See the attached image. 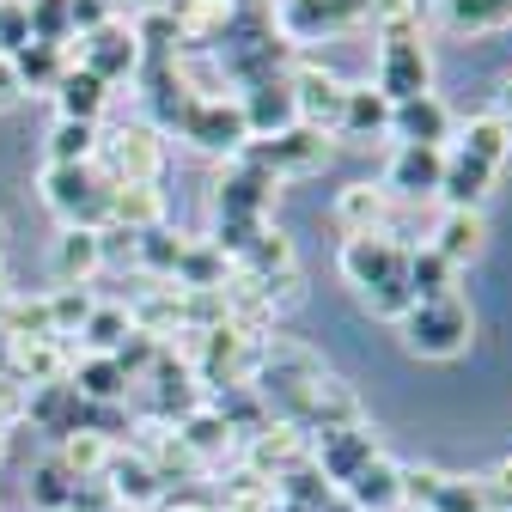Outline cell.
I'll return each instance as SVG.
<instances>
[{"mask_svg": "<svg viewBox=\"0 0 512 512\" xmlns=\"http://www.w3.org/2000/svg\"><path fill=\"white\" fill-rule=\"evenodd\" d=\"M13 299H19V293H13V275H7V263H0V324H7V311H13Z\"/></svg>", "mask_w": 512, "mask_h": 512, "instance_id": "obj_53", "label": "cell"}, {"mask_svg": "<svg viewBox=\"0 0 512 512\" xmlns=\"http://www.w3.org/2000/svg\"><path fill=\"white\" fill-rule=\"evenodd\" d=\"M43 208L61 226L104 232V220H110V177L98 165H43Z\"/></svg>", "mask_w": 512, "mask_h": 512, "instance_id": "obj_4", "label": "cell"}, {"mask_svg": "<svg viewBox=\"0 0 512 512\" xmlns=\"http://www.w3.org/2000/svg\"><path fill=\"white\" fill-rule=\"evenodd\" d=\"M342 500H348L354 512H403V464L378 452V458L342 488Z\"/></svg>", "mask_w": 512, "mask_h": 512, "instance_id": "obj_19", "label": "cell"}, {"mask_svg": "<svg viewBox=\"0 0 512 512\" xmlns=\"http://www.w3.org/2000/svg\"><path fill=\"white\" fill-rule=\"evenodd\" d=\"M74 488H80V482L61 470V458H43V464L31 470V506H37V512H68V506H74Z\"/></svg>", "mask_w": 512, "mask_h": 512, "instance_id": "obj_41", "label": "cell"}, {"mask_svg": "<svg viewBox=\"0 0 512 512\" xmlns=\"http://www.w3.org/2000/svg\"><path fill=\"white\" fill-rule=\"evenodd\" d=\"M55 458H61V470H68L74 482H98V476H104V464L116 458V439H104V433L80 427V433H68V439H55Z\"/></svg>", "mask_w": 512, "mask_h": 512, "instance_id": "obj_29", "label": "cell"}, {"mask_svg": "<svg viewBox=\"0 0 512 512\" xmlns=\"http://www.w3.org/2000/svg\"><path fill=\"white\" fill-rule=\"evenodd\" d=\"M378 458V433L360 421V427H336V433H317L311 439V470L324 476L330 488H348L366 464Z\"/></svg>", "mask_w": 512, "mask_h": 512, "instance_id": "obj_12", "label": "cell"}, {"mask_svg": "<svg viewBox=\"0 0 512 512\" xmlns=\"http://www.w3.org/2000/svg\"><path fill=\"white\" fill-rule=\"evenodd\" d=\"M336 226L348 238L391 232V196H384V183H342L336 189Z\"/></svg>", "mask_w": 512, "mask_h": 512, "instance_id": "obj_20", "label": "cell"}, {"mask_svg": "<svg viewBox=\"0 0 512 512\" xmlns=\"http://www.w3.org/2000/svg\"><path fill=\"white\" fill-rule=\"evenodd\" d=\"M25 13H31V43H49L68 55L74 43V0H25Z\"/></svg>", "mask_w": 512, "mask_h": 512, "instance_id": "obj_37", "label": "cell"}, {"mask_svg": "<svg viewBox=\"0 0 512 512\" xmlns=\"http://www.w3.org/2000/svg\"><path fill=\"white\" fill-rule=\"evenodd\" d=\"M80 336H86V354H116L128 336H135V317H128V305H92Z\"/></svg>", "mask_w": 512, "mask_h": 512, "instance_id": "obj_36", "label": "cell"}, {"mask_svg": "<svg viewBox=\"0 0 512 512\" xmlns=\"http://www.w3.org/2000/svg\"><path fill=\"white\" fill-rule=\"evenodd\" d=\"M0 263H7V220H0Z\"/></svg>", "mask_w": 512, "mask_h": 512, "instance_id": "obj_55", "label": "cell"}, {"mask_svg": "<svg viewBox=\"0 0 512 512\" xmlns=\"http://www.w3.org/2000/svg\"><path fill=\"white\" fill-rule=\"evenodd\" d=\"M391 135H397V147H445L452 141V110H445L433 92L403 98V104H391Z\"/></svg>", "mask_w": 512, "mask_h": 512, "instance_id": "obj_16", "label": "cell"}, {"mask_svg": "<svg viewBox=\"0 0 512 512\" xmlns=\"http://www.w3.org/2000/svg\"><path fill=\"white\" fill-rule=\"evenodd\" d=\"M275 31L287 37V49L317 43V37H342L354 25H366V0H275Z\"/></svg>", "mask_w": 512, "mask_h": 512, "instance_id": "obj_7", "label": "cell"}, {"mask_svg": "<svg viewBox=\"0 0 512 512\" xmlns=\"http://www.w3.org/2000/svg\"><path fill=\"white\" fill-rule=\"evenodd\" d=\"M98 482H104V488H110V500H116V506H128V512H141V506H153V500L165 494V476H159L141 452H128V458L116 452V458L104 464V476H98Z\"/></svg>", "mask_w": 512, "mask_h": 512, "instance_id": "obj_18", "label": "cell"}, {"mask_svg": "<svg viewBox=\"0 0 512 512\" xmlns=\"http://www.w3.org/2000/svg\"><path fill=\"white\" fill-rule=\"evenodd\" d=\"M488 488H494V512H512V458H500V464H494Z\"/></svg>", "mask_w": 512, "mask_h": 512, "instance_id": "obj_50", "label": "cell"}, {"mask_svg": "<svg viewBox=\"0 0 512 512\" xmlns=\"http://www.w3.org/2000/svg\"><path fill=\"white\" fill-rule=\"evenodd\" d=\"M0 445H7V433H0Z\"/></svg>", "mask_w": 512, "mask_h": 512, "instance_id": "obj_56", "label": "cell"}, {"mask_svg": "<svg viewBox=\"0 0 512 512\" xmlns=\"http://www.w3.org/2000/svg\"><path fill=\"white\" fill-rule=\"evenodd\" d=\"M275 196H281V183L269 171L226 159V171L214 177V220H269Z\"/></svg>", "mask_w": 512, "mask_h": 512, "instance_id": "obj_11", "label": "cell"}, {"mask_svg": "<svg viewBox=\"0 0 512 512\" xmlns=\"http://www.w3.org/2000/svg\"><path fill=\"white\" fill-rule=\"evenodd\" d=\"M177 439L189 445V458H196V464H214V458L226 452V445H232V427H226V421L202 403L196 415H183V421H177Z\"/></svg>", "mask_w": 512, "mask_h": 512, "instance_id": "obj_32", "label": "cell"}, {"mask_svg": "<svg viewBox=\"0 0 512 512\" xmlns=\"http://www.w3.org/2000/svg\"><path fill=\"white\" fill-rule=\"evenodd\" d=\"M31 43V13H25V0H7L0 7V55H19Z\"/></svg>", "mask_w": 512, "mask_h": 512, "instance_id": "obj_47", "label": "cell"}, {"mask_svg": "<svg viewBox=\"0 0 512 512\" xmlns=\"http://www.w3.org/2000/svg\"><path fill=\"white\" fill-rule=\"evenodd\" d=\"M287 92H293V116L317 135H336L342 122V104H348V80L324 61H293L287 68Z\"/></svg>", "mask_w": 512, "mask_h": 512, "instance_id": "obj_8", "label": "cell"}, {"mask_svg": "<svg viewBox=\"0 0 512 512\" xmlns=\"http://www.w3.org/2000/svg\"><path fill=\"white\" fill-rule=\"evenodd\" d=\"M177 135L196 147V153L238 159V153L250 147V122H244L238 98L226 92V98H196V104H189V110H183V122H177Z\"/></svg>", "mask_w": 512, "mask_h": 512, "instance_id": "obj_6", "label": "cell"}, {"mask_svg": "<svg viewBox=\"0 0 512 512\" xmlns=\"http://www.w3.org/2000/svg\"><path fill=\"white\" fill-rule=\"evenodd\" d=\"M458 153H470V159H482V165H506L512 159V128L500 122V116H470L464 122V135H458Z\"/></svg>", "mask_w": 512, "mask_h": 512, "instance_id": "obj_31", "label": "cell"}, {"mask_svg": "<svg viewBox=\"0 0 512 512\" xmlns=\"http://www.w3.org/2000/svg\"><path fill=\"white\" fill-rule=\"evenodd\" d=\"M482 244H488V220H482V208H445V220H439V232H433V250L445 256V263H452V269L476 263Z\"/></svg>", "mask_w": 512, "mask_h": 512, "instance_id": "obj_27", "label": "cell"}, {"mask_svg": "<svg viewBox=\"0 0 512 512\" xmlns=\"http://www.w3.org/2000/svg\"><path fill=\"white\" fill-rule=\"evenodd\" d=\"M342 281L360 293V305L384 324H403V311L415 305L409 293V244L391 232H366V238H342Z\"/></svg>", "mask_w": 512, "mask_h": 512, "instance_id": "obj_1", "label": "cell"}, {"mask_svg": "<svg viewBox=\"0 0 512 512\" xmlns=\"http://www.w3.org/2000/svg\"><path fill=\"white\" fill-rule=\"evenodd\" d=\"M452 275H458V269L445 263L433 244H409V293H415V299H445V293H458Z\"/></svg>", "mask_w": 512, "mask_h": 512, "instance_id": "obj_34", "label": "cell"}, {"mask_svg": "<svg viewBox=\"0 0 512 512\" xmlns=\"http://www.w3.org/2000/svg\"><path fill=\"white\" fill-rule=\"evenodd\" d=\"M110 19H116V0H74V37H92Z\"/></svg>", "mask_w": 512, "mask_h": 512, "instance_id": "obj_49", "label": "cell"}, {"mask_svg": "<svg viewBox=\"0 0 512 512\" xmlns=\"http://www.w3.org/2000/svg\"><path fill=\"white\" fill-rule=\"evenodd\" d=\"M214 61H220V74L250 92V86H263V80H287V37L275 31V13H269V0H238V13L226 25V37L214 43Z\"/></svg>", "mask_w": 512, "mask_h": 512, "instance_id": "obj_2", "label": "cell"}, {"mask_svg": "<svg viewBox=\"0 0 512 512\" xmlns=\"http://www.w3.org/2000/svg\"><path fill=\"white\" fill-rule=\"evenodd\" d=\"M378 92L391 98V104L433 92V49H427V31L378 37Z\"/></svg>", "mask_w": 512, "mask_h": 512, "instance_id": "obj_9", "label": "cell"}, {"mask_svg": "<svg viewBox=\"0 0 512 512\" xmlns=\"http://www.w3.org/2000/svg\"><path fill=\"white\" fill-rule=\"evenodd\" d=\"M98 122H55L49 135V165H98Z\"/></svg>", "mask_w": 512, "mask_h": 512, "instance_id": "obj_38", "label": "cell"}, {"mask_svg": "<svg viewBox=\"0 0 512 512\" xmlns=\"http://www.w3.org/2000/svg\"><path fill=\"white\" fill-rule=\"evenodd\" d=\"M0 7H7V0H0Z\"/></svg>", "mask_w": 512, "mask_h": 512, "instance_id": "obj_57", "label": "cell"}, {"mask_svg": "<svg viewBox=\"0 0 512 512\" xmlns=\"http://www.w3.org/2000/svg\"><path fill=\"white\" fill-rule=\"evenodd\" d=\"M25 397H31L25 384H19L13 372H0V433H7L13 421H25Z\"/></svg>", "mask_w": 512, "mask_h": 512, "instance_id": "obj_48", "label": "cell"}, {"mask_svg": "<svg viewBox=\"0 0 512 512\" xmlns=\"http://www.w3.org/2000/svg\"><path fill=\"white\" fill-rule=\"evenodd\" d=\"M43 299H49V324H55V336H74L86 317H92V305H98L86 287H55V293H43Z\"/></svg>", "mask_w": 512, "mask_h": 512, "instance_id": "obj_45", "label": "cell"}, {"mask_svg": "<svg viewBox=\"0 0 512 512\" xmlns=\"http://www.w3.org/2000/svg\"><path fill=\"white\" fill-rule=\"evenodd\" d=\"M80 43V68H92L104 86H116V80H135L141 74V43H135V25H98L92 37H74Z\"/></svg>", "mask_w": 512, "mask_h": 512, "instance_id": "obj_14", "label": "cell"}, {"mask_svg": "<svg viewBox=\"0 0 512 512\" xmlns=\"http://www.w3.org/2000/svg\"><path fill=\"white\" fill-rule=\"evenodd\" d=\"M135 43H141V55H183V37H177V19L165 13V0L141 13V25H135Z\"/></svg>", "mask_w": 512, "mask_h": 512, "instance_id": "obj_44", "label": "cell"}, {"mask_svg": "<svg viewBox=\"0 0 512 512\" xmlns=\"http://www.w3.org/2000/svg\"><path fill=\"white\" fill-rule=\"evenodd\" d=\"M13 68H19V86H25V92H55L61 68H68V55L49 49V43H25V49L13 55Z\"/></svg>", "mask_w": 512, "mask_h": 512, "instance_id": "obj_40", "label": "cell"}, {"mask_svg": "<svg viewBox=\"0 0 512 512\" xmlns=\"http://www.w3.org/2000/svg\"><path fill=\"white\" fill-rule=\"evenodd\" d=\"M116 232L128 238H141L153 226H165V196H159V183H110V220Z\"/></svg>", "mask_w": 512, "mask_h": 512, "instance_id": "obj_21", "label": "cell"}, {"mask_svg": "<svg viewBox=\"0 0 512 512\" xmlns=\"http://www.w3.org/2000/svg\"><path fill=\"white\" fill-rule=\"evenodd\" d=\"M299 464H311V439L293 421H269L263 433L244 439V476H256V482H281Z\"/></svg>", "mask_w": 512, "mask_h": 512, "instance_id": "obj_13", "label": "cell"}, {"mask_svg": "<svg viewBox=\"0 0 512 512\" xmlns=\"http://www.w3.org/2000/svg\"><path fill=\"white\" fill-rule=\"evenodd\" d=\"M13 98H25V86H19L13 55H0V104H13Z\"/></svg>", "mask_w": 512, "mask_h": 512, "instance_id": "obj_51", "label": "cell"}, {"mask_svg": "<svg viewBox=\"0 0 512 512\" xmlns=\"http://www.w3.org/2000/svg\"><path fill=\"white\" fill-rule=\"evenodd\" d=\"M238 269H244V275H256V281H275V275L299 269V250H293V238H287L281 226H263V238L250 244V256H244Z\"/></svg>", "mask_w": 512, "mask_h": 512, "instance_id": "obj_33", "label": "cell"}, {"mask_svg": "<svg viewBox=\"0 0 512 512\" xmlns=\"http://www.w3.org/2000/svg\"><path fill=\"white\" fill-rule=\"evenodd\" d=\"M421 7L427 0H366V25L378 37H409V31H421Z\"/></svg>", "mask_w": 512, "mask_h": 512, "instance_id": "obj_43", "label": "cell"}, {"mask_svg": "<svg viewBox=\"0 0 512 512\" xmlns=\"http://www.w3.org/2000/svg\"><path fill=\"white\" fill-rule=\"evenodd\" d=\"M232 281V263L208 244V238H189L183 244V263H177V275H171V287H183V293H220Z\"/></svg>", "mask_w": 512, "mask_h": 512, "instance_id": "obj_28", "label": "cell"}, {"mask_svg": "<svg viewBox=\"0 0 512 512\" xmlns=\"http://www.w3.org/2000/svg\"><path fill=\"white\" fill-rule=\"evenodd\" d=\"M238 159L256 165V171H269L275 183H287V177H305L317 165H330V141L317 135V128L293 122V128H281V135H269V141H250Z\"/></svg>", "mask_w": 512, "mask_h": 512, "instance_id": "obj_10", "label": "cell"}, {"mask_svg": "<svg viewBox=\"0 0 512 512\" xmlns=\"http://www.w3.org/2000/svg\"><path fill=\"white\" fill-rule=\"evenodd\" d=\"M98 165L110 183H159L165 171V135L153 122H122L98 141Z\"/></svg>", "mask_w": 512, "mask_h": 512, "instance_id": "obj_5", "label": "cell"}, {"mask_svg": "<svg viewBox=\"0 0 512 512\" xmlns=\"http://www.w3.org/2000/svg\"><path fill=\"white\" fill-rule=\"evenodd\" d=\"M68 512H74V506H68Z\"/></svg>", "mask_w": 512, "mask_h": 512, "instance_id": "obj_58", "label": "cell"}, {"mask_svg": "<svg viewBox=\"0 0 512 512\" xmlns=\"http://www.w3.org/2000/svg\"><path fill=\"white\" fill-rule=\"evenodd\" d=\"M494 116L512 128V74H506V80H500V92H494Z\"/></svg>", "mask_w": 512, "mask_h": 512, "instance_id": "obj_52", "label": "cell"}, {"mask_svg": "<svg viewBox=\"0 0 512 512\" xmlns=\"http://www.w3.org/2000/svg\"><path fill=\"white\" fill-rule=\"evenodd\" d=\"M98 269H104V232L61 226V238H55V281L61 287H86Z\"/></svg>", "mask_w": 512, "mask_h": 512, "instance_id": "obj_25", "label": "cell"}, {"mask_svg": "<svg viewBox=\"0 0 512 512\" xmlns=\"http://www.w3.org/2000/svg\"><path fill=\"white\" fill-rule=\"evenodd\" d=\"M171 512H214V506H208V500H177Z\"/></svg>", "mask_w": 512, "mask_h": 512, "instance_id": "obj_54", "label": "cell"}, {"mask_svg": "<svg viewBox=\"0 0 512 512\" xmlns=\"http://www.w3.org/2000/svg\"><path fill=\"white\" fill-rule=\"evenodd\" d=\"M68 384H74L86 403H122V397H128V372H122L110 354H86V360L68 372Z\"/></svg>", "mask_w": 512, "mask_h": 512, "instance_id": "obj_30", "label": "cell"}, {"mask_svg": "<svg viewBox=\"0 0 512 512\" xmlns=\"http://www.w3.org/2000/svg\"><path fill=\"white\" fill-rule=\"evenodd\" d=\"M439 13H445V25H452V31L482 37V31L512 25V0H439Z\"/></svg>", "mask_w": 512, "mask_h": 512, "instance_id": "obj_35", "label": "cell"}, {"mask_svg": "<svg viewBox=\"0 0 512 512\" xmlns=\"http://www.w3.org/2000/svg\"><path fill=\"white\" fill-rule=\"evenodd\" d=\"M336 135H342L348 147H366V141H378V135H391V98H384L378 86H348V104H342Z\"/></svg>", "mask_w": 512, "mask_h": 512, "instance_id": "obj_24", "label": "cell"}, {"mask_svg": "<svg viewBox=\"0 0 512 512\" xmlns=\"http://www.w3.org/2000/svg\"><path fill=\"white\" fill-rule=\"evenodd\" d=\"M49 98H55L61 122H98V116H104V98H110V86H104V80H98L92 68H80V61H68Z\"/></svg>", "mask_w": 512, "mask_h": 512, "instance_id": "obj_26", "label": "cell"}, {"mask_svg": "<svg viewBox=\"0 0 512 512\" xmlns=\"http://www.w3.org/2000/svg\"><path fill=\"white\" fill-rule=\"evenodd\" d=\"M433 512H494V488H488V476H445Z\"/></svg>", "mask_w": 512, "mask_h": 512, "instance_id": "obj_42", "label": "cell"}, {"mask_svg": "<svg viewBox=\"0 0 512 512\" xmlns=\"http://www.w3.org/2000/svg\"><path fill=\"white\" fill-rule=\"evenodd\" d=\"M165 13L177 19L183 49H208L214 55V43L226 37V25L238 13V0H165Z\"/></svg>", "mask_w": 512, "mask_h": 512, "instance_id": "obj_17", "label": "cell"}, {"mask_svg": "<svg viewBox=\"0 0 512 512\" xmlns=\"http://www.w3.org/2000/svg\"><path fill=\"white\" fill-rule=\"evenodd\" d=\"M397 330H403V348L415 360H458L476 336V317L458 293H445V299H415Z\"/></svg>", "mask_w": 512, "mask_h": 512, "instance_id": "obj_3", "label": "cell"}, {"mask_svg": "<svg viewBox=\"0 0 512 512\" xmlns=\"http://www.w3.org/2000/svg\"><path fill=\"white\" fill-rule=\"evenodd\" d=\"M183 232H171V226H153V232H141L135 238V263L147 269V275H159V281H171L177 275V263H183Z\"/></svg>", "mask_w": 512, "mask_h": 512, "instance_id": "obj_39", "label": "cell"}, {"mask_svg": "<svg viewBox=\"0 0 512 512\" xmlns=\"http://www.w3.org/2000/svg\"><path fill=\"white\" fill-rule=\"evenodd\" d=\"M494 165L458 153V147H445V177H439V202L445 208H482L488 202V189H494Z\"/></svg>", "mask_w": 512, "mask_h": 512, "instance_id": "obj_23", "label": "cell"}, {"mask_svg": "<svg viewBox=\"0 0 512 512\" xmlns=\"http://www.w3.org/2000/svg\"><path fill=\"white\" fill-rule=\"evenodd\" d=\"M445 177V147H397L384 165V196L391 202H433Z\"/></svg>", "mask_w": 512, "mask_h": 512, "instance_id": "obj_15", "label": "cell"}, {"mask_svg": "<svg viewBox=\"0 0 512 512\" xmlns=\"http://www.w3.org/2000/svg\"><path fill=\"white\" fill-rule=\"evenodd\" d=\"M232 98H238V110H244V122H250V141H269V135H281V128L299 122V116H293V92H287V80H263V86L232 92Z\"/></svg>", "mask_w": 512, "mask_h": 512, "instance_id": "obj_22", "label": "cell"}, {"mask_svg": "<svg viewBox=\"0 0 512 512\" xmlns=\"http://www.w3.org/2000/svg\"><path fill=\"white\" fill-rule=\"evenodd\" d=\"M439 488H445V470H433V464H403V512H433Z\"/></svg>", "mask_w": 512, "mask_h": 512, "instance_id": "obj_46", "label": "cell"}]
</instances>
